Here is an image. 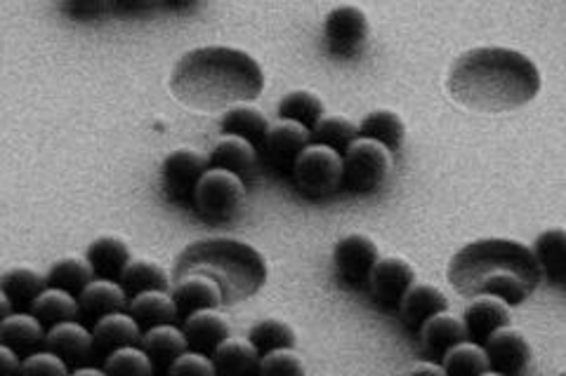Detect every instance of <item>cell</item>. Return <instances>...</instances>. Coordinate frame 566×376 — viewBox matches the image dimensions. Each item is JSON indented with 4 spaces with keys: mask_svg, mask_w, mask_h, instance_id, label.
<instances>
[{
    "mask_svg": "<svg viewBox=\"0 0 566 376\" xmlns=\"http://www.w3.org/2000/svg\"><path fill=\"white\" fill-rule=\"evenodd\" d=\"M248 339H251V344L260 351V355L276 348H293L297 342L295 330L289 325V322L276 320V318L255 322L251 332H248Z\"/></svg>",
    "mask_w": 566,
    "mask_h": 376,
    "instance_id": "74e56055",
    "label": "cell"
},
{
    "mask_svg": "<svg viewBox=\"0 0 566 376\" xmlns=\"http://www.w3.org/2000/svg\"><path fill=\"white\" fill-rule=\"evenodd\" d=\"M22 372H39V374H69V365L62 361L57 353H52L50 348L45 351H35L31 355H27L22 361Z\"/></svg>",
    "mask_w": 566,
    "mask_h": 376,
    "instance_id": "60d3db41",
    "label": "cell"
},
{
    "mask_svg": "<svg viewBox=\"0 0 566 376\" xmlns=\"http://www.w3.org/2000/svg\"><path fill=\"white\" fill-rule=\"evenodd\" d=\"M291 176L295 189L307 198H326L345 184V160L340 151L312 141L297 158Z\"/></svg>",
    "mask_w": 566,
    "mask_h": 376,
    "instance_id": "8992f818",
    "label": "cell"
},
{
    "mask_svg": "<svg viewBox=\"0 0 566 376\" xmlns=\"http://www.w3.org/2000/svg\"><path fill=\"white\" fill-rule=\"evenodd\" d=\"M534 249L510 238H480L458 249L449 264V282L468 299L493 294L512 307L526 301L541 282Z\"/></svg>",
    "mask_w": 566,
    "mask_h": 376,
    "instance_id": "3957f363",
    "label": "cell"
},
{
    "mask_svg": "<svg viewBox=\"0 0 566 376\" xmlns=\"http://www.w3.org/2000/svg\"><path fill=\"white\" fill-rule=\"evenodd\" d=\"M411 372H413V374H420V372H428V374H447L444 367H437V365H416Z\"/></svg>",
    "mask_w": 566,
    "mask_h": 376,
    "instance_id": "bcb514c9",
    "label": "cell"
},
{
    "mask_svg": "<svg viewBox=\"0 0 566 376\" xmlns=\"http://www.w3.org/2000/svg\"><path fill=\"white\" fill-rule=\"evenodd\" d=\"M193 273L218 280L224 292V303H241L264 288L270 268L268 259L253 245L237 238H206L191 243L175 259L172 280H182Z\"/></svg>",
    "mask_w": 566,
    "mask_h": 376,
    "instance_id": "277c9868",
    "label": "cell"
},
{
    "mask_svg": "<svg viewBox=\"0 0 566 376\" xmlns=\"http://www.w3.org/2000/svg\"><path fill=\"white\" fill-rule=\"evenodd\" d=\"M31 313L39 318L45 327H55L60 322L76 320V315H81V309L76 294L60 288H48L39 299H35Z\"/></svg>",
    "mask_w": 566,
    "mask_h": 376,
    "instance_id": "1f68e13d",
    "label": "cell"
},
{
    "mask_svg": "<svg viewBox=\"0 0 566 376\" xmlns=\"http://www.w3.org/2000/svg\"><path fill=\"white\" fill-rule=\"evenodd\" d=\"M168 6H172V8H187V6H193L197 3V0H166Z\"/></svg>",
    "mask_w": 566,
    "mask_h": 376,
    "instance_id": "c3c4849f",
    "label": "cell"
},
{
    "mask_svg": "<svg viewBox=\"0 0 566 376\" xmlns=\"http://www.w3.org/2000/svg\"><path fill=\"white\" fill-rule=\"evenodd\" d=\"M128 311L137 320L142 332H147L156 325H170V322L177 318L175 299L166 290H149V292L135 294L128 301Z\"/></svg>",
    "mask_w": 566,
    "mask_h": 376,
    "instance_id": "83f0119b",
    "label": "cell"
},
{
    "mask_svg": "<svg viewBox=\"0 0 566 376\" xmlns=\"http://www.w3.org/2000/svg\"><path fill=\"white\" fill-rule=\"evenodd\" d=\"M245 201V184L234 172L210 168L201 176L193 193V207L208 222H229L241 212Z\"/></svg>",
    "mask_w": 566,
    "mask_h": 376,
    "instance_id": "52a82bcc",
    "label": "cell"
},
{
    "mask_svg": "<svg viewBox=\"0 0 566 376\" xmlns=\"http://www.w3.org/2000/svg\"><path fill=\"white\" fill-rule=\"evenodd\" d=\"M260 351L251 344V339H227L224 344L218 346L212 353V363H216L218 374H255L260 372Z\"/></svg>",
    "mask_w": 566,
    "mask_h": 376,
    "instance_id": "f1b7e54d",
    "label": "cell"
},
{
    "mask_svg": "<svg viewBox=\"0 0 566 376\" xmlns=\"http://www.w3.org/2000/svg\"><path fill=\"white\" fill-rule=\"evenodd\" d=\"M172 299L177 307V318L185 320L191 313L203 311V309H220L224 303V292L218 284V280H212L210 276H203V273H193L182 280H175Z\"/></svg>",
    "mask_w": 566,
    "mask_h": 376,
    "instance_id": "5bb4252c",
    "label": "cell"
},
{
    "mask_svg": "<svg viewBox=\"0 0 566 376\" xmlns=\"http://www.w3.org/2000/svg\"><path fill=\"white\" fill-rule=\"evenodd\" d=\"M359 137V125L343 116H324L312 130L314 144H326L335 151H347Z\"/></svg>",
    "mask_w": 566,
    "mask_h": 376,
    "instance_id": "8d00e7d4",
    "label": "cell"
},
{
    "mask_svg": "<svg viewBox=\"0 0 566 376\" xmlns=\"http://www.w3.org/2000/svg\"><path fill=\"white\" fill-rule=\"evenodd\" d=\"M272 125L264 118L262 111H258L255 106L248 104H237L232 109H227L220 118V130L224 135H237L251 141V144L262 151L264 141H268Z\"/></svg>",
    "mask_w": 566,
    "mask_h": 376,
    "instance_id": "4316f807",
    "label": "cell"
},
{
    "mask_svg": "<svg viewBox=\"0 0 566 376\" xmlns=\"http://www.w3.org/2000/svg\"><path fill=\"white\" fill-rule=\"evenodd\" d=\"M447 309H449L447 294L428 282H413L411 290L403 294L399 303V313L411 330H420L424 320Z\"/></svg>",
    "mask_w": 566,
    "mask_h": 376,
    "instance_id": "d4e9b609",
    "label": "cell"
},
{
    "mask_svg": "<svg viewBox=\"0 0 566 376\" xmlns=\"http://www.w3.org/2000/svg\"><path fill=\"white\" fill-rule=\"evenodd\" d=\"M345 186L352 193H376L380 191L389 174L395 170L392 151L378 139L359 137L354 144L345 151Z\"/></svg>",
    "mask_w": 566,
    "mask_h": 376,
    "instance_id": "5b68a950",
    "label": "cell"
},
{
    "mask_svg": "<svg viewBox=\"0 0 566 376\" xmlns=\"http://www.w3.org/2000/svg\"><path fill=\"white\" fill-rule=\"evenodd\" d=\"M45 348L57 353L69 365V369L74 372L85 361H91V355L95 351V339H93V332H87L83 325H78V322L66 320L55 327H50Z\"/></svg>",
    "mask_w": 566,
    "mask_h": 376,
    "instance_id": "9a60e30c",
    "label": "cell"
},
{
    "mask_svg": "<svg viewBox=\"0 0 566 376\" xmlns=\"http://www.w3.org/2000/svg\"><path fill=\"white\" fill-rule=\"evenodd\" d=\"M93 280H95V268L91 266V261L83 259V257L57 259L55 264L50 266V271H48L50 288H60V290H66V292L76 294V297Z\"/></svg>",
    "mask_w": 566,
    "mask_h": 376,
    "instance_id": "4dcf8cb0",
    "label": "cell"
},
{
    "mask_svg": "<svg viewBox=\"0 0 566 376\" xmlns=\"http://www.w3.org/2000/svg\"><path fill=\"white\" fill-rule=\"evenodd\" d=\"M189 348L199 351V353H216L220 344H224L229 339V325L222 313L218 309H203L191 313L185 318V327H182Z\"/></svg>",
    "mask_w": 566,
    "mask_h": 376,
    "instance_id": "d6986e66",
    "label": "cell"
},
{
    "mask_svg": "<svg viewBox=\"0 0 566 376\" xmlns=\"http://www.w3.org/2000/svg\"><path fill=\"white\" fill-rule=\"evenodd\" d=\"M128 307V292L123 290V284L114 282V280H93L87 288L78 294V309L81 315L87 322H95L102 320L104 315L109 313H118Z\"/></svg>",
    "mask_w": 566,
    "mask_h": 376,
    "instance_id": "ac0fdd59",
    "label": "cell"
},
{
    "mask_svg": "<svg viewBox=\"0 0 566 376\" xmlns=\"http://www.w3.org/2000/svg\"><path fill=\"white\" fill-rule=\"evenodd\" d=\"M416 273L411 264L401 257H380L368 278V292L380 307L399 309L403 294L411 290Z\"/></svg>",
    "mask_w": 566,
    "mask_h": 376,
    "instance_id": "4fadbf2b",
    "label": "cell"
},
{
    "mask_svg": "<svg viewBox=\"0 0 566 376\" xmlns=\"http://www.w3.org/2000/svg\"><path fill=\"white\" fill-rule=\"evenodd\" d=\"M206 174V158L191 149L170 153L161 165V186L172 203H193V193Z\"/></svg>",
    "mask_w": 566,
    "mask_h": 376,
    "instance_id": "30bf717a",
    "label": "cell"
},
{
    "mask_svg": "<svg viewBox=\"0 0 566 376\" xmlns=\"http://www.w3.org/2000/svg\"><path fill=\"white\" fill-rule=\"evenodd\" d=\"M142 348L147 351L156 372L168 374L177 357L187 353L189 342H187L185 332L172 327V322H170V325H156L142 334Z\"/></svg>",
    "mask_w": 566,
    "mask_h": 376,
    "instance_id": "603a6c76",
    "label": "cell"
},
{
    "mask_svg": "<svg viewBox=\"0 0 566 376\" xmlns=\"http://www.w3.org/2000/svg\"><path fill=\"white\" fill-rule=\"evenodd\" d=\"M168 374H199V376H212V374H218V369H216V363H212V357H208L206 353L189 351V353H182L180 357H177L175 365L170 367Z\"/></svg>",
    "mask_w": 566,
    "mask_h": 376,
    "instance_id": "b9f144b4",
    "label": "cell"
},
{
    "mask_svg": "<svg viewBox=\"0 0 566 376\" xmlns=\"http://www.w3.org/2000/svg\"><path fill=\"white\" fill-rule=\"evenodd\" d=\"M208 165L234 172L243 182H248V179H253L260 170V151L243 137L224 135L218 144L212 147Z\"/></svg>",
    "mask_w": 566,
    "mask_h": 376,
    "instance_id": "2e32d148",
    "label": "cell"
},
{
    "mask_svg": "<svg viewBox=\"0 0 566 376\" xmlns=\"http://www.w3.org/2000/svg\"><path fill=\"white\" fill-rule=\"evenodd\" d=\"M74 374H87V376H102V374H106V372H104V367H102V369H97V367H76V369H74Z\"/></svg>",
    "mask_w": 566,
    "mask_h": 376,
    "instance_id": "7dc6e473",
    "label": "cell"
},
{
    "mask_svg": "<svg viewBox=\"0 0 566 376\" xmlns=\"http://www.w3.org/2000/svg\"><path fill=\"white\" fill-rule=\"evenodd\" d=\"M264 89L260 64L237 47H197L175 64L170 93L187 109L212 114L255 101Z\"/></svg>",
    "mask_w": 566,
    "mask_h": 376,
    "instance_id": "7a4b0ae2",
    "label": "cell"
},
{
    "mask_svg": "<svg viewBox=\"0 0 566 376\" xmlns=\"http://www.w3.org/2000/svg\"><path fill=\"white\" fill-rule=\"evenodd\" d=\"M484 348L489 355L491 372L507 374V376L524 374L531 365V357H534V351H531V344L524 336V332L510 325L493 332L484 342Z\"/></svg>",
    "mask_w": 566,
    "mask_h": 376,
    "instance_id": "7c38bea8",
    "label": "cell"
},
{
    "mask_svg": "<svg viewBox=\"0 0 566 376\" xmlns=\"http://www.w3.org/2000/svg\"><path fill=\"white\" fill-rule=\"evenodd\" d=\"M85 259L95 268V276L106 280H120L123 271H126L128 264L133 261L128 245L116 236L95 238L87 245Z\"/></svg>",
    "mask_w": 566,
    "mask_h": 376,
    "instance_id": "484cf974",
    "label": "cell"
},
{
    "mask_svg": "<svg viewBox=\"0 0 566 376\" xmlns=\"http://www.w3.org/2000/svg\"><path fill=\"white\" fill-rule=\"evenodd\" d=\"M541 273L555 282H566V228H547L531 245Z\"/></svg>",
    "mask_w": 566,
    "mask_h": 376,
    "instance_id": "f546056e",
    "label": "cell"
},
{
    "mask_svg": "<svg viewBox=\"0 0 566 376\" xmlns=\"http://www.w3.org/2000/svg\"><path fill=\"white\" fill-rule=\"evenodd\" d=\"M93 339H95V353H102L104 357L126 346L142 344V327L137 320L126 313H109L93 325Z\"/></svg>",
    "mask_w": 566,
    "mask_h": 376,
    "instance_id": "44dd1931",
    "label": "cell"
},
{
    "mask_svg": "<svg viewBox=\"0 0 566 376\" xmlns=\"http://www.w3.org/2000/svg\"><path fill=\"white\" fill-rule=\"evenodd\" d=\"M418 332H420L422 348L428 351L430 355H439V357H444L455 344L470 339L465 320L455 318L449 311H441V313L424 320Z\"/></svg>",
    "mask_w": 566,
    "mask_h": 376,
    "instance_id": "7402d4cb",
    "label": "cell"
},
{
    "mask_svg": "<svg viewBox=\"0 0 566 376\" xmlns=\"http://www.w3.org/2000/svg\"><path fill=\"white\" fill-rule=\"evenodd\" d=\"M43 322L33 313L17 311L0 322V344L10 346L12 351L27 357L45 346L48 334L43 332Z\"/></svg>",
    "mask_w": 566,
    "mask_h": 376,
    "instance_id": "ffe728a7",
    "label": "cell"
},
{
    "mask_svg": "<svg viewBox=\"0 0 566 376\" xmlns=\"http://www.w3.org/2000/svg\"><path fill=\"white\" fill-rule=\"evenodd\" d=\"M370 24L364 10L354 6H340L328 12L324 22V41L335 60L359 57L368 45Z\"/></svg>",
    "mask_w": 566,
    "mask_h": 376,
    "instance_id": "ba28073f",
    "label": "cell"
},
{
    "mask_svg": "<svg viewBox=\"0 0 566 376\" xmlns=\"http://www.w3.org/2000/svg\"><path fill=\"white\" fill-rule=\"evenodd\" d=\"M0 369H3V372H14V369H22L20 353L12 351L10 346H3V344H0Z\"/></svg>",
    "mask_w": 566,
    "mask_h": 376,
    "instance_id": "f6af8a7d",
    "label": "cell"
},
{
    "mask_svg": "<svg viewBox=\"0 0 566 376\" xmlns=\"http://www.w3.org/2000/svg\"><path fill=\"white\" fill-rule=\"evenodd\" d=\"M380 259L378 245L364 233H349L333 247V266L352 288H368V278Z\"/></svg>",
    "mask_w": 566,
    "mask_h": 376,
    "instance_id": "9c48e42d",
    "label": "cell"
},
{
    "mask_svg": "<svg viewBox=\"0 0 566 376\" xmlns=\"http://www.w3.org/2000/svg\"><path fill=\"white\" fill-rule=\"evenodd\" d=\"M324 114H326L324 101L314 93H307V89H293V93H289L279 101V118L297 120L310 130L316 128V122L324 118Z\"/></svg>",
    "mask_w": 566,
    "mask_h": 376,
    "instance_id": "d590c367",
    "label": "cell"
},
{
    "mask_svg": "<svg viewBox=\"0 0 566 376\" xmlns=\"http://www.w3.org/2000/svg\"><path fill=\"white\" fill-rule=\"evenodd\" d=\"M541 71L524 52L510 47H474L460 55L447 78L455 104L474 114H510L541 93Z\"/></svg>",
    "mask_w": 566,
    "mask_h": 376,
    "instance_id": "6da1fadb",
    "label": "cell"
},
{
    "mask_svg": "<svg viewBox=\"0 0 566 376\" xmlns=\"http://www.w3.org/2000/svg\"><path fill=\"white\" fill-rule=\"evenodd\" d=\"M312 144V130L305 128L303 122L279 118L270 128L268 141H264V155H268V163L276 172H293L297 158Z\"/></svg>",
    "mask_w": 566,
    "mask_h": 376,
    "instance_id": "8fae6325",
    "label": "cell"
},
{
    "mask_svg": "<svg viewBox=\"0 0 566 376\" xmlns=\"http://www.w3.org/2000/svg\"><path fill=\"white\" fill-rule=\"evenodd\" d=\"M123 290L128 292V297L149 292V290H170V278L164 271L161 266L149 259H135L128 264L126 271L120 276Z\"/></svg>",
    "mask_w": 566,
    "mask_h": 376,
    "instance_id": "836d02e7",
    "label": "cell"
},
{
    "mask_svg": "<svg viewBox=\"0 0 566 376\" xmlns=\"http://www.w3.org/2000/svg\"><path fill=\"white\" fill-rule=\"evenodd\" d=\"M359 135L378 139L380 144H385L389 151H399L406 141V125L399 114L389 109H378V111H370L361 120Z\"/></svg>",
    "mask_w": 566,
    "mask_h": 376,
    "instance_id": "d6a6232c",
    "label": "cell"
},
{
    "mask_svg": "<svg viewBox=\"0 0 566 376\" xmlns=\"http://www.w3.org/2000/svg\"><path fill=\"white\" fill-rule=\"evenodd\" d=\"M260 372L262 374H289V376H303L305 374V363L300 353L293 348H276L262 355L260 361Z\"/></svg>",
    "mask_w": 566,
    "mask_h": 376,
    "instance_id": "ab89813d",
    "label": "cell"
},
{
    "mask_svg": "<svg viewBox=\"0 0 566 376\" xmlns=\"http://www.w3.org/2000/svg\"><path fill=\"white\" fill-rule=\"evenodd\" d=\"M463 320L468 327V336L474 339V342L484 344L493 332L510 325V303L493 294L474 297L470 307L465 309Z\"/></svg>",
    "mask_w": 566,
    "mask_h": 376,
    "instance_id": "e0dca14e",
    "label": "cell"
},
{
    "mask_svg": "<svg viewBox=\"0 0 566 376\" xmlns=\"http://www.w3.org/2000/svg\"><path fill=\"white\" fill-rule=\"evenodd\" d=\"M441 367H444L447 374L458 376H480L491 372L486 348L476 342L455 344L444 357H441Z\"/></svg>",
    "mask_w": 566,
    "mask_h": 376,
    "instance_id": "e575fe53",
    "label": "cell"
},
{
    "mask_svg": "<svg viewBox=\"0 0 566 376\" xmlns=\"http://www.w3.org/2000/svg\"><path fill=\"white\" fill-rule=\"evenodd\" d=\"M50 288L48 276L27 266H17L0 278V294H3L14 311H31L35 299Z\"/></svg>",
    "mask_w": 566,
    "mask_h": 376,
    "instance_id": "cb8c5ba5",
    "label": "cell"
},
{
    "mask_svg": "<svg viewBox=\"0 0 566 376\" xmlns=\"http://www.w3.org/2000/svg\"><path fill=\"white\" fill-rule=\"evenodd\" d=\"M104 372L106 374H154L156 367L149 361V355L145 348H137V346H126V348H118L114 353H109L104 357Z\"/></svg>",
    "mask_w": 566,
    "mask_h": 376,
    "instance_id": "f35d334b",
    "label": "cell"
},
{
    "mask_svg": "<svg viewBox=\"0 0 566 376\" xmlns=\"http://www.w3.org/2000/svg\"><path fill=\"white\" fill-rule=\"evenodd\" d=\"M109 6L112 0H62L64 12L76 17V20H95V17L104 14Z\"/></svg>",
    "mask_w": 566,
    "mask_h": 376,
    "instance_id": "7bdbcfd3",
    "label": "cell"
},
{
    "mask_svg": "<svg viewBox=\"0 0 566 376\" xmlns=\"http://www.w3.org/2000/svg\"><path fill=\"white\" fill-rule=\"evenodd\" d=\"M158 0H112V6L120 12H145L151 10Z\"/></svg>",
    "mask_w": 566,
    "mask_h": 376,
    "instance_id": "ee69618b",
    "label": "cell"
}]
</instances>
